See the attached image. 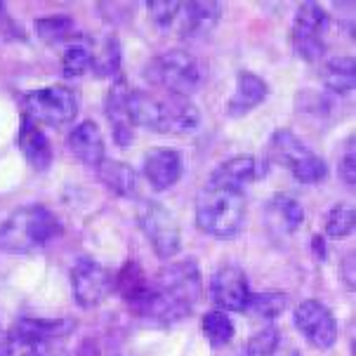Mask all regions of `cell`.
Returning <instances> with one entry per match:
<instances>
[{
	"label": "cell",
	"mask_w": 356,
	"mask_h": 356,
	"mask_svg": "<svg viewBox=\"0 0 356 356\" xmlns=\"http://www.w3.org/2000/svg\"><path fill=\"white\" fill-rule=\"evenodd\" d=\"M201 291L203 279L198 264L194 259H177L156 274L152 291L135 314L154 323L170 325L189 316L201 300Z\"/></svg>",
	"instance_id": "obj_1"
},
{
	"label": "cell",
	"mask_w": 356,
	"mask_h": 356,
	"mask_svg": "<svg viewBox=\"0 0 356 356\" xmlns=\"http://www.w3.org/2000/svg\"><path fill=\"white\" fill-rule=\"evenodd\" d=\"M59 236H62V222L50 208L40 203L22 205L0 222V250L15 255L45 248Z\"/></svg>",
	"instance_id": "obj_2"
},
{
	"label": "cell",
	"mask_w": 356,
	"mask_h": 356,
	"mask_svg": "<svg viewBox=\"0 0 356 356\" xmlns=\"http://www.w3.org/2000/svg\"><path fill=\"white\" fill-rule=\"evenodd\" d=\"M149 19L156 29L179 38H201L215 31L222 17V3L215 0H149Z\"/></svg>",
	"instance_id": "obj_3"
},
{
	"label": "cell",
	"mask_w": 356,
	"mask_h": 356,
	"mask_svg": "<svg viewBox=\"0 0 356 356\" xmlns=\"http://www.w3.org/2000/svg\"><path fill=\"white\" fill-rule=\"evenodd\" d=\"M248 217L243 191L203 186L196 198V225L213 238H236Z\"/></svg>",
	"instance_id": "obj_4"
},
{
	"label": "cell",
	"mask_w": 356,
	"mask_h": 356,
	"mask_svg": "<svg viewBox=\"0 0 356 356\" xmlns=\"http://www.w3.org/2000/svg\"><path fill=\"white\" fill-rule=\"evenodd\" d=\"M144 78L152 86L165 90L172 97H186L201 88L203 83V71L198 59L186 50H168L154 57L152 62L144 66Z\"/></svg>",
	"instance_id": "obj_5"
},
{
	"label": "cell",
	"mask_w": 356,
	"mask_h": 356,
	"mask_svg": "<svg viewBox=\"0 0 356 356\" xmlns=\"http://www.w3.org/2000/svg\"><path fill=\"white\" fill-rule=\"evenodd\" d=\"M267 156L271 163L283 165L300 184H318L328 177V163L314 154L293 130L281 128L271 135Z\"/></svg>",
	"instance_id": "obj_6"
},
{
	"label": "cell",
	"mask_w": 356,
	"mask_h": 356,
	"mask_svg": "<svg viewBox=\"0 0 356 356\" xmlns=\"http://www.w3.org/2000/svg\"><path fill=\"white\" fill-rule=\"evenodd\" d=\"M78 95L74 88L69 86H47L40 90H31L22 97V108L24 116H29L31 120L43 128V125H59L71 123L78 116Z\"/></svg>",
	"instance_id": "obj_7"
},
{
	"label": "cell",
	"mask_w": 356,
	"mask_h": 356,
	"mask_svg": "<svg viewBox=\"0 0 356 356\" xmlns=\"http://www.w3.org/2000/svg\"><path fill=\"white\" fill-rule=\"evenodd\" d=\"M137 222L147 236L149 245L161 259H170L182 248V229L175 215L159 201H140Z\"/></svg>",
	"instance_id": "obj_8"
},
{
	"label": "cell",
	"mask_w": 356,
	"mask_h": 356,
	"mask_svg": "<svg viewBox=\"0 0 356 356\" xmlns=\"http://www.w3.org/2000/svg\"><path fill=\"white\" fill-rule=\"evenodd\" d=\"M330 17L318 3H300L293 19V47L300 59L316 64L325 54V33Z\"/></svg>",
	"instance_id": "obj_9"
},
{
	"label": "cell",
	"mask_w": 356,
	"mask_h": 356,
	"mask_svg": "<svg viewBox=\"0 0 356 356\" xmlns=\"http://www.w3.org/2000/svg\"><path fill=\"white\" fill-rule=\"evenodd\" d=\"M71 295L81 309L99 307L113 291V276L104 264L90 255H81L69 274Z\"/></svg>",
	"instance_id": "obj_10"
},
{
	"label": "cell",
	"mask_w": 356,
	"mask_h": 356,
	"mask_svg": "<svg viewBox=\"0 0 356 356\" xmlns=\"http://www.w3.org/2000/svg\"><path fill=\"white\" fill-rule=\"evenodd\" d=\"M293 321L300 335L316 349H330L337 342V321L333 312L318 300H305L293 309Z\"/></svg>",
	"instance_id": "obj_11"
},
{
	"label": "cell",
	"mask_w": 356,
	"mask_h": 356,
	"mask_svg": "<svg viewBox=\"0 0 356 356\" xmlns=\"http://www.w3.org/2000/svg\"><path fill=\"white\" fill-rule=\"evenodd\" d=\"M250 295L248 276L236 264H225L210 279V298L220 312H245Z\"/></svg>",
	"instance_id": "obj_12"
},
{
	"label": "cell",
	"mask_w": 356,
	"mask_h": 356,
	"mask_svg": "<svg viewBox=\"0 0 356 356\" xmlns=\"http://www.w3.org/2000/svg\"><path fill=\"white\" fill-rule=\"evenodd\" d=\"M144 177L156 191H165L179 182L184 172V159L172 147H156L144 156Z\"/></svg>",
	"instance_id": "obj_13"
},
{
	"label": "cell",
	"mask_w": 356,
	"mask_h": 356,
	"mask_svg": "<svg viewBox=\"0 0 356 356\" xmlns=\"http://www.w3.org/2000/svg\"><path fill=\"white\" fill-rule=\"evenodd\" d=\"M305 205L291 194H274L264 203V225L271 234L291 236L305 225Z\"/></svg>",
	"instance_id": "obj_14"
},
{
	"label": "cell",
	"mask_w": 356,
	"mask_h": 356,
	"mask_svg": "<svg viewBox=\"0 0 356 356\" xmlns=\"http://www.w3.org/2000/svg\"><path fill=\"white\" fill-rule=\"evenodd\" d=\"M74 330L71 318H19L8 330L12 342L17 345H33V342H57L59 337H66Z\"/></svg>",
	"instance_id": "obj_15"
},
{
	"label": "cell",
	"mask_w": 356,
	"mask_h": 356,
	"mask_svg": "<svg viewBox=\"0 0 356 356\" xmlns=\"http://www.w3.org/2000/svg\"><path fill=\"white\" fill-rule=\"evenodd\" d=\"M257 177H259V161L250 154H238V156L227 159L225 163H220V165L210 172L205 186L243 191V186L255 182Z\"/></svg>",
	"instance_id": "obj_16"
},
{
	"label": "cell",
	"mask_w": 356,
	"mask_h": 356,
	"mask_svg": "<svg viewBox=\"0 0 356 356\" xmlns=\"http://www.w3.org/2000/svg\"><path fill=\"white\" fill-rule=\"evenodd\" d=\"M69 152L74 154L83 165L95 168L97 170L99 163L106 159V147H104V135H102L99 125L95 120H83L66 137Z\"/></svg>",
	"instance_id": "obj_17"
},
{
	"label": "cell",
	"mask_w": 356,
	"mask_h": 356,
	"mask_svg": "<svg viewBox=\"0 0 356 356\" xmlns=\"http://www.w3.org/2000/svg\"><path fill=\"white\" fill-rule=\"evenodd\" d=\"M128 92H130V86L123 76H116L106 92V104H104V111H106V118L111 123V132H113V142L118 147H130L132 144V137H135V128H132L130 118H128V111H125V102H128Z\"/></svg>",
	"instance_id": "obj_18"
},
{
	"label": "cell",
	"mask_w": 356,
	"mask_h": 356,
	"mask_svg": "<svg viewBox=\"0 0 356 356\" xmlns=\"http://www.w3.org/2000/svg\"><path fill=\"white\" fill-rule=\"evenodd\" d=\"M269 86L264 83V78H259L252 71H238L236 76V90L227 99V113L232 118H243L245 113H250L252 108H257L267 99Z\"/></svg>",
	"instance_id": "obj_19"
},
{
	"label": "cell",
	"mask_w": 356,
	"mask_h": 356,
	"mask_svg": "<svg viewBox=\"0 0 356 356\" xmlns=\"http://www.w3.org/2000/svg\"><path fill=\"white\" fill-rule=\"evenodd\" d=\"M201 125V111L186 97H163V130L161 135H189Z\"/></svg>",
	"instance_id": "obj_20"
},
{
	"label": "cell",
	"mask_w": 356,
	"mask_h": 356,
	"mask_svg": "<svg viewBox=\"0 0 356 356\" xmlns=\"http://www.w3.org/2000/svg\"><path fill=\"white\" fill-rule=\"evenodd\" d=\"M19 149L33 170L43 172L50 168V163H52L50 140L45 137L43 128H40L35 120L24 116V113H22V123H19Z\"/></svg>",
	"instance_id": "obj_21"
},
{
	"label": "cell",
	"mask_w": 356,
	"mask_h": 356,
	"mask_svg": "<svg viewBox=\"0 0 356 356\" xmlns=\"http://www.w3.org/2000/svg\"><path fill=\"white\" fill-rule=\"evenodd\" d=\"M97 175H99V182L118 198H135L137 191H140L137 172H135V168L128 165V163L104 159L99 163Z\"/></svg>",
	"instance_id": "obj_22"
},
{
	"label": "cell",
	"mask_w": 356,
	"mask_h": 356,
	"mask_svg": "<svg viewBox=\"0 0 356 356\" xmlns=\"http://www.w3.org/2000/svg\"><path fill=\"white\" fill-rule=\"evenodd\" d=\"M323 88L333 95H347L356 86V64L354 57H333L321 69Z\"/></svg>",
	"instance_id": "obj_23"
},
{
	"label": "cell",
	"mask_w": 356,
	"mask_h": 356,
	"mask_svg": "<svg viewBox=\"0 0 356 356\" xmlns=\"http://www.w3.org/2000/svg\"><path fill=\"white\" fill-rule=\"evenodd\" d=\"M33 26H35L38 38L43 40L45 45H62V47H66L69 43H74L78 35H81L76 22L71 19V17H66V15L40 17V19H35Z\"/></svg>",
	"instance_id": "obj_24"
},
{
	"label": "cell",
	"mask_w": 356,
	"mask_h": 356,
	"mask_svg": "<svg viewBox=\"0 0 356 356\" xmlns=\"http://www.w3.org/2000/svg\"><path fill=\"white\" fill-rule=\"evenodd\" d=\"M201 333H203L205 342H208L210 347L222 349L234 340L236 328H234V321L229 318L227 312L210 309V312H205L203 318H201Z\"/></svg>",
	"instance_id": "obj_25"
},
{
	"label": "cell",
	"mask_w": 356,
	"mask_h": 356,
	"mask_svg": "<svg viewBox=\"0 0 356 356\" xmlns=\"http://www.w3.org/2000/svg\"><path fill=\"white\" fill-rule=\"evenodd\" d=\"M92 43L86 35H78L74 43H69L64 47V57H62V71L66 78H78L86 71L92 69Z\"/></svg>",
	"instance_id": "obj_26"
},
{
	"label": "cell",
	"mask_w": 356,
	"mask_h": 356,
	"mask_svg": "<svg viewBox=\"0 0 356 356\" xmlns=\"http://www.w3.org/2000/svg\"><path fill=\"white\" fill-rule=\"evenodd\" d=\"M291 305V295L283 291H264V293H252L248 300V307L245 312L252 314L257 318H264V321H271V318L281 316L283 312Z\"/></svg>",
	"instance_id": "obj_27"
},
{
	"label": "cell",
	"mask_w": 356,
	"mask_h": 356,
	"mask_svg": "<svg viewBox=\"0 0 356 356\" xmlns=\"http://www.w3.org/2000/svg\"><path fill=\"white\" fill-rule=\"evenodd\" d=\"M92 71L97 78H116L120 71V40L108 33L97 50H92Z\"/></svg>",
	"instance_id": "obj_28"
},
{
	"label": "cell",
	"mask_w": 356,
	"mask_h": 356,
	"mask_svg": "<svg viewBox=\"0 0 356 356\" xmlns=\"http://www.w3.org/2000/svg\"><path fill=\"white\" fill-rule=\"evenodd\" d=\"M354 205L352 203H335L325 215V236L330 238H347L354 232Z\"/></svg>",
	"instance_id": "obj_29"
},
{
	"label": "cell",
	"mask_w": 356,
	"mask_h": 356,
	"mask_svg": "<svg viewBox=\"0 0 356 356\" xmlns=\"http://www.w3.org/2000/svg\"><path fill=\"white\" fill-rule=\"evenodd\" d=\"M76 356H123V352H120L118 342L113 337H108L104 333H95L83 337Z\"/></svg>",
	"instance_id": "obj_30"
},
{
	"label": "cell",
	"mask_w": 356,
	"mask_h": 356,
	"mask_svg": "<svg viewBox=\"0 0 356 356\" xmlns=\"http://www.w3.org/2000/svg\"><path fill=\"white\" fill-rule=\"evenodd\" d=\"M281 333L276 328H262L245 342V356H269L276 347L281 345Z\"/></svg>",
	"instance_id": "obj_31"
},
{
	"label": "cell",
	"mask_w": 356,
	"mask_h": 356,
	"mask_svg": "<svg viewBox=\"0 0 356 356\" xmlns=\"http://www.w3.org/2000/svg\"><path fill=\"white\" fill-rule=\"evenodd\" d=\"M22 38H24V31L10 17L8 5L0 3V43H10V40H22Z\"/></svg>",
	"instance_id": "obj_32"
},
{
	"label": "cell",
	"mask_w": 356,
	"mask_h": 356,
	"mask_svg": "<svg viewBox=\"0 0 356 356\" xmlns=\"http://www.w3.org/2000/svg\"><path fill=\"white\" fill-rule=\"evenodd\" d=\"M12 356H64L57 342H33V345H17Z\"/></svg>",
	"instance_id": "obj_33"
},
{
	"label": "cell",
	"mask_w": 356,
	"mask_h": 356,
	"mask_svg": "<svg viewBox=\"0 0 356 356\" xmlns=\"http://www.w3.org/2000/svg\"><path fill=\"white\" fill-rule=\"evenodd\" d=\"M337 175L340 179L349 186L356 184V154H354V142H349L347 154L340 159V165H337Z\"/></svg>",
	"instance_id": "obj_34"
},
{
	"label": "cell",
	"mask_w": 356,
	"mask_h": 356,
	"mask_svg": "<svg viewBox=\"0 0 356 356\" xmlns=\"http://www.w3.org/2000/svg\"><path fill=\"white\" fill-rule=\"evenodd\" d=\"M354 259H356L354 252H347L340 264V279L345 281V286L349 291H354Z\"/></svg>",
	"instance_id": "obj_35"
},
{
	"label": "cell",
	"mask_w": 356,
	"mask_h": 356,
	"mask_svg": "<svg viewBox=\"0 0 356 356\" xmlns=\"http://www.w3.org/2000/svg\"><path fill=\"white\" fill-rule=\"evenodd\" d=\"M269 356H300V352L295 349L291 342H286V340H281V345L274 349Z\"/></svg>",
	"instance_id": "obj_36"
},
{
	"label": "cell",
	"mask_w": 356,
	"mask_h": 356,
	"mask_svg": "<svg viewBox=\"0 0 356 356\" xmlns=\"http://www.w3.org/2000/svg\"><path fill=\"white\" fill-rule=\"evenodd\" d=\"M312 248H314V255L316 259H325V241H323V234H316L312 238Z\"/></svg>",
	"instance_id": "obj_37"
}]
</instances>
